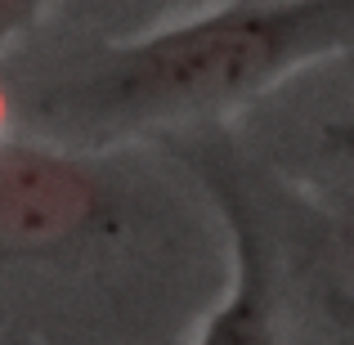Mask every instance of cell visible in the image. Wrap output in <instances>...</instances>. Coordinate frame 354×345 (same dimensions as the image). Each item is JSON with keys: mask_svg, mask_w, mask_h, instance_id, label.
I'll return each mask as SVG.
<instances>
[{"mask_svg": "<svg viewBox=\"0 0 354 345\" xmlns=\"http://www.w3.org/2000/svg\"><path fill=\"white\" fill-rule=\"evenodd\" d=\"M207 184L220 202V216L234 247V278L229 296L211 323L202 328L198 345H283L278 337V274H274V247L260 225V211L251 202L247 184L229 166H207Z\"/></svg>", "mask_w": 354, "mask_h": 345, "instance_id": "obj_3", "label": "cell"}, {"mask_svg": "<svg viewBox=\"0 0 354 345\" xmlns=\"http://www.w3.org/2000/svg\"><path fill=\"white\" fill-rule=\"evenodd\" d=\"M41 9H45V0H0V54L41 18Z\"/></svg>", "mask_w": 354, "mask_h": 345, "instance_id": "obj_5", "label": "cell"}, {"mask_svg": "<svg viewBox=\"0 0 354 345\" xmlns=\"http://www.w3.org/2000/svg\"><path fill=\"white\" fill-rule=\"evenodd\" d=\"M104 211V180L90 162L41 144H0V242L50 247L77 238Z\"/></svg>", "mask_w": 354, "mask_h": 345, "instance_id": "obj_2", "label": "cell"}, {"mask_svg": "<svg viewBox=\"0 0 354 345\" xmlns=\"http://www.w3.org/2000/svg\"><path fill=\"white\" fill-rule=\"evenodd\" d=\"M346 50H354V0H234L104 50L36 108L63 130L117 135L234 108Z\"/></svg>", "mask_w": 354, "mask_h": 345, "instance_id": "obj_1", "label": "cell"}, {"mask_svg": "<svg viewBox=\"0 0 354 345\" xmlns=\"http://www.w3.org/2000/svg\"><path fill=\"white\" fill-rule=\"evenodd\" d=\"M314 269H319L328 314L337 323H346V328H354V198H346L328 216V225L319 233Z\"/></svg>", "mask_w": 354, "mask_h": 345, "instance_id": "obj_4", "label": "cell"}, {"mask_svg": "<svg viewBox=\"0 0 354 345\" xmlns=\"http://www.w3.org/2000/svg\"><path fill=\"white\" fill-rule=\"evenodd\" d=\"M323 157H328L332 166H341V171L354 180V117L332 121V126L323 130ZM350 198H354V193H350Z\"/></svg>", "mask_w": 354, "mask_h": 345, "instance_id": "obj_6", "label": "cell"}]
</instances>
